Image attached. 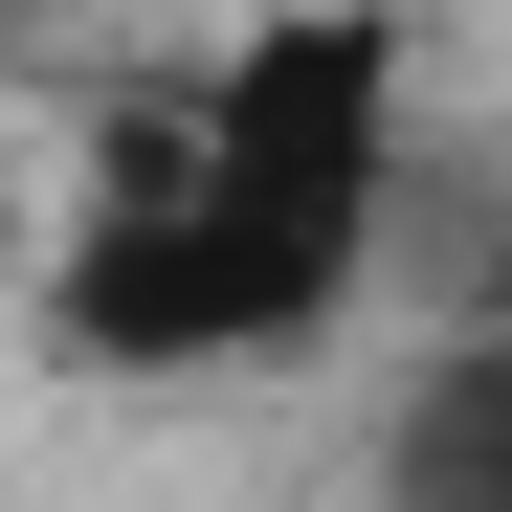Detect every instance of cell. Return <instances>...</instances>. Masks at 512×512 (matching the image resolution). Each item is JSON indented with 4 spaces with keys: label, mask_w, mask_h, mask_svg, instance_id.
<instances>
[{
    "label": "cell",
    "mask_w": 512,
    "mask_h": 512,
    "mask_svg": "<svg viewBox=\"0 0 512 512\" xmlns=\"http://www.w3.org/2000/svg\"><path fill=\"white\" fill-rule=\"evenodd\" d=\"M379 512H512V334H446L379 401Z\"/></svg>",
    "instance_id": "cell-2"
},
{
    "label": "cell",
    "mask_w": 512,
    "mask_h": 512,
    "mask_svg": "<svg viewBox=\"0 0 512 512\" xmlns=\"http://www.w3.org/2000/svg\"><path fill=\"white\" fill-rule=\"evenodd\" d=\"M401 245V0H268L156 112L90 134L45 334L90 379H245L312 357Z\"/></svg>",
    "instance_id": "cell-1"
},
{
    "label": "cell",
    "mask_w": 512,
    "mask_h": 512,
    "mask_svg": "<svg viewBox=\"0 0 512 512\" xmlns=\"http://www.w3.org/2000/svg\"><path fill=\"white\" fill-rule=\"evenodd\" d=\"M23 67H45V23H23V0H0V90H23Z\"/></svg>",
    "instance_id": "cell-3"
}]
</instances>
